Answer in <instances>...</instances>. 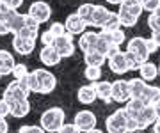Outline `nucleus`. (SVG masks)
<instances>
[{
	"mask_svg": "<svg viewBox=\"0 0 160 133\" xmlns=\"http://www.w3.org/2000/svg\"><path fill=\"white\" fill-rule=\"evenodd\" d=\"M148 27L151 29V32H153V30H160V16H158V14L149 12V16H148Z\"/></svg>",
	"mask_w": 160,
	"mask_h": 133,
	"instance_id": "nucleus-37",
	"label": "nucleus"
},
{
	"mask_svg": "<svg viewBox=\"0 0 160 133\" xmlns=\"http://www.w3.org/2000/svg\"><path fill=\"white\" fill-rule=\"evenodd\" d=\"M86 133H107V131H102V130H98V128H92V130H89V131Z\"/></svg>",
	"mask_w": 160,
	"mask_h": 133,
	"instance_id": "nucleus-49",
	"label": "nucleus"
},
{
	"mask_svg": "<svg viewBox=\"0 0 160 133\" xmlns=\"http://www.w3.org/2000/svg\"><path fill=\"white\" fill-rule=\"evenodd\" d=\"M119 20L123 27H133L137 25L139 18L142 14V6H141V0H123L119 4Z\"/></svg>",
	"mask_w": 160,
	"mask_h": 133,
	"instance_id": "nucleus-2",
	"label": "nucleus"
},
{
	"mask_svg": "<svg viewBox=\"0 0 160 133\" xmlns=\"http://www.w3.org/2000/svg\"><path fill=\"white\" fill-rule=\"evenodd\" d=\"M94 89H96V96L100 99H103L105 103L112 101V82L107 80H98V82H91Z\"/></svg>",
	"mask_w": 160,
	"mask_h": 133,
	"instance_id": "nucleus-18",
	"label": "nucleus"
},
{
	"mask_svg": "<svg viewBox=\"0 0 160 133\" xmlns=\"http://www.w3.org/2000/svg\"><path fill=\"white\" fill-rule=\"evenodd\" d=\"M2 76H4V75H2V73H0V78H2Z\"/></svg>",
	"mask_w": 160,
	"mask_h": 133,
	"instance_id": "nucleus-53",
	"label": "nucleus"
},
{
	"mask_svg": "<svg viewBox=\"0 0 160 133\" xmlns=\"http://www.w3.org/2000/svg\"><path fill=\"white\" fill-rule=\"evenodd\" d=\"M29 94L30 91L25 83V80H12L4 89L2 98L6 99L7 103H11V101H18V99H29Z\"/></svg>",
	"mask_w": 160,
	"mask_h": 133,
	"instance_id": "nucleus-4",
	"label": "nucleus"
},
{
	"mask_svg": "<svg viewBox=\"0 0 160 133\" xmlns=\"http://www.w3.org/2000/svg\"><path fill=\"white\" fill-rule=\"evenodd\" d=\"M153 12H155V14H158V16H160V6H158V7H157V9H155V11H153Z\"/></svg>",
	"mask_w": 160,
	"mask_h": 133,
	"instance_id": "nucleus-51",
	"label": "nucleus"
},
{
	"mask_svg": "<svg viewBox=\"0 0 160 133\" xmlns=\"http://www.w3.org/2000/svg\"><path fill=\"white\" fill-rule=\"evenodd\" d=\"M107 2H109V4H112V6H119L123 0H107Z\"/></svg>",
	"mask_w": 160,
	"mask_h": 133,
	"instance_id": "nucleus-50",
	"label": "nucleus"
},
{
	"mask_svg": "<svg viewBox=\"0 0 160 133\" xmlns=\"http://www.w3.org/2000/svg\"><path fill=\"white\" fill-rule=\"evenodd\" d=\"M151 126H153V133H160V117H157V121Z\"/></svg>",
	"mask_w": 160,
	"mask_h": 133,
	"instance_id": "nucleus-48",
	"label": "nucleus"
},
{
	"mask_svg": "<svg viewBox=\"0 0 160 133\" xmlns=\"http://www.w3.org/2000/svg\"><path fill=\"white\" fill-rule=\"evenodd\" d=\"M109 14H110V11L105 6H94L92 14H91V21H89V27H98V29H102L103 23H105L107 18H109Z\"/></svg>",
	"mask_w": 160,
	"mask_h": 133,
	"instance_id": "nucleus-19",
	"label": "nucleus"
},
{
	"mask_svg": "<svg viewBox=\"0 0 160 133\" xmlns=\"http://www.w3.org/2000/svg\"><path fill=\"white\" fill-rule=\"evenodd\" d=\"M12 48H14V52L18 55H23V57L30 55L36 48V39H29V37H23L20 34H14V37H12Z\"/></svg>",
	"mask_w": 160,
	"mask_h": 133,
	"instance_id": "nucleus-11",
	"label": "nucleus"
},
{
	"mask_svg": "<svg viewBox=\"0 0 160 133\" xmlns=\"http://www.w3.org/2000/svg\"><path fill=\"white\" fill-rule=\"evenodd\" d=\"M112 41H110V37H109V34L107 32H103V30H100L98 32V41H96V48L94 50H98L100 53H103L105 57H107V53H109V50L112 48Z\"/></svg>",
	"mask_w": 160,
	"mask_h": 133,
	"instance_id": "nucleus-28",
	"label": "nucleus"
},
{
	"mask_svg": "<svg viewBox=\"0 0 160 133\" xmlns=\"http://www.w3.org/2000/svg\"><path fill=\"white\" fill-rule=\"evenodd\" d=\"M39 21L34 20L30 14H25V21H23V27L20 29L18 34L23 36V37H29V39H36L38 41V36H39Z\"/></svg>",
	"mask_w": 160,
	"mask_h": 133,
	"instance_id": "nucleus-15",
	"label": "nucleus"
},
{
	"mask_svg": "<svg viewBox=\"0 0 160 133\" xmlns=\"http://www.w3.org/2000/svg\"><path fill=\"white\" fill-rule=\"evenodd\" d=\"M23 80H25V83H27V87H29V91H30V93H36V94H38V93L41 91L39 80H38V76H36L34 71H30V73H29L27 76H25Z\"/></svg>",
	"mask_w": 160,
	"mask_h": 133,
	"instance_id": "nucleus-31",
	"label": "nucleus"
},
{
	"mask_svg": "<svg viewBox=\"0 0 160 133\" xmlns=\"http://www.w3.org/2000/svg\"><path fill=\"white\" fill-rule=\"evenodd\" d=\"M18 133H46L41 126H34V124H27V126H20Z\"/></svg>",
	"mask_w": 160,
	"mask_h": 133,
	"instance_id": "nucleus-39",
	"label": "nucleus"
},
{
	"mask_svg": "<svg viewBox=\"0 0 160 133\" xmlns=\"http://www.w3.org/2000/svg\"><path fill=\"white\" fill-rule=\"evenodd\" d=\"M53 46H55V50L59 52V55L62 59L66 57H71L75 53V50H77V46H75V41H73V36L71 34H66L61 36V37H55V41H53Z\"/></svg>",
	"mask_w": 160,
	"mask_h": 133,
	"instance_id": "nucleus-8",
	"label": "nucleus"
},
{
	"mask_svg": "<svg viewBox=\"0 0 160 133\" xmlns=\"http://www.w3.org/2000/svg\"><path fill=\"white\" fill-rule=\"evenodd\" d=\"M73 122L77 124V128H78L80 131L86 133V131H89V130H92V128H96L98 119L91 110H80V112H77Z\"/></svg>",
	"mask_w": 160,
	"mask_h": 133,
	"instance_id": "nucleus-9",
	"label": "nucleus"
},
{
	"mask_svg": "<svg viewBox=\"0 0 160 133\" xmlns=\"http://www.w3.org/2000/svg\"><path fill=\"white\" fill-rule=\"evenodd\" d=\"M57 133H82V131L77 128V124H75V122H64Z\"/></svg>",
	"mask_w": 160,
	"mask_h": 133,
	"instance_id": "nucleus-40",
	"label": "nucleus"
},
{
	"mask_svg": "<svg viewBox=\"0 0 160 133\" xmlns=\"http://www.w3.org/2000/svg\"><path fill=\"white\" fill-rule=\"evenodd\" d=\"M64 27H66V32L71 36H80L82 32H86V29L89 27V25L80 18L78 12H73V14H69L68 18H66V23H64Z\"/></svg>",
	"mask_w": 160,
	"mask_h": 133,
	"instance_id": "nucleus-12",
	"label": "nucleus"
},
{
	"mask_svg": "<svg viewBox=\"0 0 160 133\" xmlns=\"http://www.w3.org/2000/svg\"><path fill=\"white\" fill-rule=\"evenodd\" d=\"M126 52H130L133 57L137 59L139 66L146 60H149V52L146 48V37H132L126 45Z\"/></svg>",
	"mask_w": 160,
	"mask_h": 133,
	"instance_id": "nucleus-5",
	"label": "nucleus"
},
{
	"mask_svg": "<svg viewBox=\"0 0 160 133\" xmlns=\"http://www.w3.org/2000/svg\"><path fill=\"white\" fill-rule=\"evenodd\" d=\"M34 73H36L38 80H39V85H41L39 94H50V93L55 91V87H57V78H55V75H53L52 71L45 69V68H39V69H36Z\"/></svg>",
	"mask_w": 160,
	"mask_h": 133,
	"instance_id": "nucleus-6",
	"label": "nucleus"
},
{
	"mask_svg": "<svg viewBox=\"0 0 160 133\" xmlns=\"http://www.w3.org/2000/svg\"><path fill=\"white\" fill-rule=\"evenodd\" d=\"M11 107V116L16 117V119H22V117H27L30 112V103L29 99H18V101H11L9 103Z\"/></svg>",
	"mask_w": 160,
	"mask_h": 133,
	"instance_id": "nucleus-22",
	"label": "nucleus"
},
{
	"mask_svg": "<svg viewBox=\"0 0 160 133\" xmlns=\"http://www.w3.org/2000/svg\"><path fill=\"white\" fill-rule=\"evenodd\" d=\"M146 48H148L149 55H151V53H155L157 50H158V46H157V43H155V41L151 39V37H149V39H146Z\"/></svg>",
	"mask_w": 160,
	"mask_h": 133,
	"instance_id": "nucleus-44",
	"label": "nucleus"
},
{
	"mask_svg": "<svg viewBox=\"0 0 160 133\" xmlns=\"http://www.w3.org/2000/svg\"><path fill=\"white\" fill-rule=\"evenodd\" d=\"M92 9H94V4H82V6L78 7V14L80 18L86 21L87 25H89V21H91V14H92Z\"/></svg>",
	"mask_w": 160,
	"mask_h": 133,
	"instance_id": "nucleus-33",
	"label": "nucleus"
},
{
	"mask_svg": "<svg viewBox=\"0 0 160 133\" xmlns=\"http://www.w3.org/2000/svg\"><path fill=\"white\" fill-rule=\"evenodd\" d=\"M39 60L45 64V66H48V68H53V66H57V64L62 60V57L59 55V52L55 50L53 45H45V46L39 50Z\"/></svg>",
	"mask_w": 160,
	"mask_h": 133,
	"instance_id": "nucleus-13",
	"label": "nucleus"
},
{
	"mask_svg": "<svg viewBox=\"0 0 160 133\" xmlns=\"http://www.w3.org/2000/svg\"><path fill=\"white\" fill-rule=\"evenodd\" d=\"M27 14H30V16L34 18V20H38L39 23H46L52 16V7H50L48 2H45V0H36V2L30 4Z\"/></svg>",
	"mask_w": 160,
	"mask_h": 133,
	"instance_id": "nucleus-7",
	"label": "nucleus"
},
{
	"mask_svg": "<svg viewBox=\"0 0 160 133\" xmlns=\"http://www.w3.org/2000/svg\"><path fill=\"white\" fill-rule=\"evenodd\" d=\"M7 116H11V107H9V103H7L6 99L2 98L0 99V117L6 119Z\"/></svg>",
	"mask_w": 160,
	"mask_h": 133,
	"instance_id": "nucleus-41",
	"label": "nucleus"
},
{
	"mask_svg": "<svg viewBox=\"0 0 160 133\" xmlns=\"http://www.w3.org/2000/svg\"><path fill=\"white\" fill-rule=\"evenodd\" d=\"M2 2H4L9 9H12V11H18V7L23 4V0H2Z\"/></svg>",
	"mask_w": 160,
	"mask_h": 133,
	"instance_id": "nucleus-43",
	"label": "nucleus"
},
{
	"mask_svg": "<svg viewBox=\"0 0 160 133\" xmlns=\"http://www.w3.org/2000/svg\"><path fill=\"white\" fill-rule=\"evenodd\" d=\"M128 99H130L128 80H116V82H112V101L126 103Z\"/></svg>",
	"mask_w": 160,
	"mask_h": 133,
	"instance_id": "nucleus-14",
	"label": "nucleus"
},
{
	"mask_svg": "<svg viewBox=\"0 0 160 133\" xmlns=\"http://www.w3.org/2000/svg\"><path fill=\"white\" fill-rule=\"evenodd\" d=\"M84 76H86L89 82H98V80H102V68L87 66L86 71H84Z\"/></svg>",
	"mask_w": 160,
	"mask_h": 133,
	"instance_id": "nucleus-32",
	"label": "nucleus"
},
{
	"mask_svg": "<svg viewBox=\"0 0 160 133\" xmlns=\"http://www.w3.org/2000/svg\"><path fill=\"white\" fill-rule=\"evenodd\" d=\"M142 101L149 107H157L160 103V87L157 85H148L142 94Z\"/></svg>",
	"mask_w": 160,
	"mask_h": 133,
	"instance_id": "nucleus-26",
	"label": "nucleus"
},
{
	"mask_svg": "<svg viewBox=\"0 0 160 133\" xmlns=\"http://www.w3.org/2000/svg\"><path fill=\"white\" fill-rule=\"evenodd\" d=\"M141 6H142V11L153 12L160 6V0H141Z\"/></svg>",
	"mask_w": 160,
	"mask_h": 133,
	"instance_id": "nucleus-38",
	"label": "nucleus"
},
{
	"mask_svg": "<svg viewBox=\"0 0 160 133\" xmlns=\"http://www.w3.org/2000/svg\"><path fill=\"white\" fill-rule=\"evenodd\" d=\"M29 73H30V71L27 69V66H25L23 62H20V64H16V66H14V69H12L11 75L14 76V80H23V78L29 75Z\"/></svg>",
	"mask_w": 160,
	"mask_h": 133,
	"instance_id": "nucleus-35",
	"label": "nucleus"
},
{
	"mask_svg": "<svg viewBox=\"0 0 160 133\" xmlns=\"http://www.w3.org/2000/svg\"><path fill=\"white\" fill-rule=\"evenodd\" d=\"M84 60H86V66H94V68H102L103 64L107 62V57L100 53L98 50H91V52L84 53Z\"/></svg>",
	"mask_w": 160,
	"mask_h": 133,
	"instance_id": "nucleus-27",
	"label": "nucleus"
},
{
	"mask_svg": "<svg viewBox=\"0 0 160 133\" xmlns=\"http://www.w3.org/2000/svg\"><path fill=\"white\" fill-rule=\"evenodd\" d=\"M77 98H78L80 103L84 105H91L96 101V89H94V85L92 83H89V85H82L78 89V93H77Z\"/></svg>",
	"mask_w": 160,
	"mask_h": 133,
	"instance_id": "nucleus-23",
	"label": "nucleus"
},
{
	"mask_svg": "<svg viewBox=\"0 0 160 133\" xmlns=\"http://www.w3.org/2000/svg\"><path fill=\"white\" fill-rule=\"evenodd\" d=\"M123 25H121V20H119V14L118 12H112L110 11L109 18H107V21L103 23L102 30H105V32H110V30H116V29H121Z\"/></svg>",
	"mask_w": 160,
	"mask_h": 133,
	"instance_id": "nucleus-30",
	"label": "nucleus"
},
{
	"mask_svg": "<svg viewBox=\"0 0 160 133\" xmlns=\"http://www.w3.org/2000/svg\"><path fill=\"white\" fill-rule=\"evenodd\" d=\"M151 39H153L155 43H157V46L160 48V30H153V32H151Z\"/></svg>",
	"mask_w": 160,
	"mask_h": 133,
	"instance_id": "nucleus-47",
	"label": "nucleus"
},
{
	"mask_svg": "<svg viewBox=\"0 0 160 133\" xmlns=\"http://www.w3.org/2000/svg\"><path fill=\"white\" fill-rule=\"evenodd\" d=\"M7 34H11V30H9V27L4 20H0V36H7Z\"/></svg>",
	"mask_w": 160,
	"mask_h": 133,
	"instance_id": "nucleus-45",
	"label": "nucleus"
},
{
	"mask_svg": "<svg viewBox=\"0 0 160 133\" xmlns=\"http://www.w3.org/2000/svg\"><path fill=\"white\" fill-rule=\"evenodd\" d=\"M9 131V124L6 122L4 117H0V133H7Z\"/></svg>",
	"mask_w": 160,
	"mask_h": 133,
	"instance_id": "nucleus-46",
	"label": "nucleus"
},
{
	"mask_svg": "<svg viewBox=\"0 0 160 133\" xmlns=\"http://www.w3.org/2000/svg\"><path fill=\"white\" fill-rule=\"evenodd\" d=\"M146 107V103H144L142 99H135V98H130L128 101L125 103V110L126 114H128V117H137V114H141V110Z\"/></svg>",
	"mask_w": 160,
	"mask_h": 133,
	"instance_id": "nucleus-29",
	"label": "nucleus"
},
{
	"mask_svg": "<svg viewBox=\"0 0 160 133\" xmlns=\"http://www.w3.org/2000/svg\"><path fill=\"white\" fill-rule=\"evenodd\" d=\"M126 122H128V116H126L125 107L114 110V112L105 119L107 133H128V130H126Z\"/></svg>",
	"mask_w": 160,
	"mask_h": 133,
	"instance_id": "nucleus-3",
	"label": "nucleus"
},
{
	"mask_svg": "<svg viewBox=\"0 0 160 133\" xmlns=\"http://www.w3.org/2000/svg\"><path fill=\"white\" fill-rule=\"evenodd\" d=\"M48 30L53 34V37H61V36L66 34V27H64V23H61V21H53Z\"/></svg>",
	"mask_w": 160,
	"mask_h": 133,
	"instance_id": "nucleus-36",
	"label": "nucleus"
},
{
	"mask_svg": "<svg viewBox=\"0 0 160 133\" xmlns=\"http://www.w3.org/2000/svg\"><path fill=\"white\" fill-rule=\"evenodd\" d=\"M4 21L7 23V27H9V30H11V34H18V32H20V29L23 27L25 14H20L18 11L9 9V11L6 12V16H4Z\"/></svg>",
	"mask_w": 160,
	"mask_h": 133,
	"instance_id": "nucleus-17",
	"label": "nucleus"
},
{
	"mask_svg": "<svg viewBox=\"0 0 160 133\" xmlns=\"http://www.w3.org/2000/svg\"><path fill=\"white\" fill-rule=\"evenodd\" d=\"M105 32V30H103ZM109 34V37H110V41L114 43V45H123L125 43V39H126V36H125V30L123 29H116V30H110V32H107Z\"/></svg>",
	"mask_w": 160,
	"mask_h": 133,
	"instance_id": "nucleus-34",
	"label": "nucleus"
},
{
	"mask_svg": "<svg viewBox=\"0 0 160 133\" xmlns=\"http://www.w3.org/2000/svg\"><path fill=\"white\" fill-rule=\"evenodd\" d=\"M96 41H98V32H91V30H86L80 34V39H78V46L80 50L86 53V52H91L96 48Z\"/></svg>",
	"mask_w": 160,
	"mask_h": 133,
	"instance_id": "nucleus-20",
	"label": "nucleus"
},
{
	"mask_svg": "<svg viewBox=\"0 0 160 133\" xmlns=\"http://www.w3.org/2000/svg\"><path fill=\"white\" fill-rule=\"evenodd\" d=\"M109 68L112 73H116V75H125V73H128L130 69V64H128V59H126V52H118L116 55H112V57H109Z\"/></svg>",
	"mask_w": 160,
	"mask_h": 133,
	"instance_id": "nucleus-10",
	"label": "nucleus"
},
{
	"mask_svg": "<svg viewBox=\"0 0 160 133\" xmlns=\"http://www.w3.org/2000/svg\"><path fill=\"white\" fill-rule=\"evenodd\" d=\"M64 122H66V114L61 107H52L45 110L39 117V126L46 133H57Z\"/></svg>",
	"mask_w": 160,
	"mask_h": 133,
	"instance_id": "nucleus-1",
	"label": "nucleus"
},
{
	"mask_svg": "<svg viewBox=\"0 0 160 133\" xmlns=\"http://www.w3.org/2000/svg\"><path fill=\"white\" fill-rule=\"evenodd\" d=\"M148 83L142 80V78H130L128 80V89H130V98L135 99H142V94L146 91Z\"/></svg>",
	"mask_w": 160,
	"mask_h": 133,
	"instance_id": "nucleus-25",
	"label": "nucleus"
},
{
	"mask_svg": "<svg viewBox=\"0 0 160 133\" xmlns=\"http://www.w3.org/2000/svg\"><path fill=\"white\" fill-rule=\"evenodd\" d=\"M39 41L43 43V46H45V45H53L55 37H53V34H52L50 30H46V32H43V34L39 36Z\"/></svg>",
	"mask_w": 160,
	"mask_h": 133,
	"instance_id": "nucleus-42",
	"label": "nucleus"
},
{
	"mask_svg": "<svg viewBox=\"0 0 160 133\" xmlns=\"http://www.w3.org/2000/svg\"><path fill=\"white\" fill-rule=\"evenodd\" d=\"M139 73H141V78L144 82H153L158 76V66L153 64L151 60H146L139 66Z\"/></svg>",
	"mask_w": 160,
	"mask_h": 133,
	"instance_id": "nucleus-24",
	"label": "nucleus"
},
{
	"mask_svg": "<svg viewBox=\"0 0 160 133\" xmlns=\"http://www.w3.org/2000/svg\"><path fill=\"white\" fill-rule=\"evenodd\" d=\"M158 76H160V66H158Z\"/></svg>",
	"mask_w": 160,
	"mask_h": 133,
	"instance_id": "nucleus-52",
	"label": "nucleus"
},
{
	"mask_svg": "<svg viewBox=\"0 0 160 133\" xmlns=\"http://www.w3.org/2000/svg\"><path fill=\"white\" fill-rule=\"evenodd\" d=\"M157 110H155V107H149V105H146L142 110H141V114H137V124H139V131H142V130H146L148 126H151L155 121H157Z\"/></svg>",
	"mask_w": 160,
	"mask_h": 133,
	"instance_id": "nucleus-16",
	"label": "nucleus"
},
{
	"mask_svg": "<svg viewBox=\"0 0 160 133\" xmlns=\"http://www.w3.org/2000/svg\"><path fill=\"white\" fill-rule=\"evenodd\" d=\"M14 66H16L14 55L9 50H0V73L4 76L9 75V73H12Z\"/></svg>",
	"mask_w": 160,
	"mask_h": 133,
	"instance_id": "nucleus-21",
	"label": "nucleus"
}]
</instances>
